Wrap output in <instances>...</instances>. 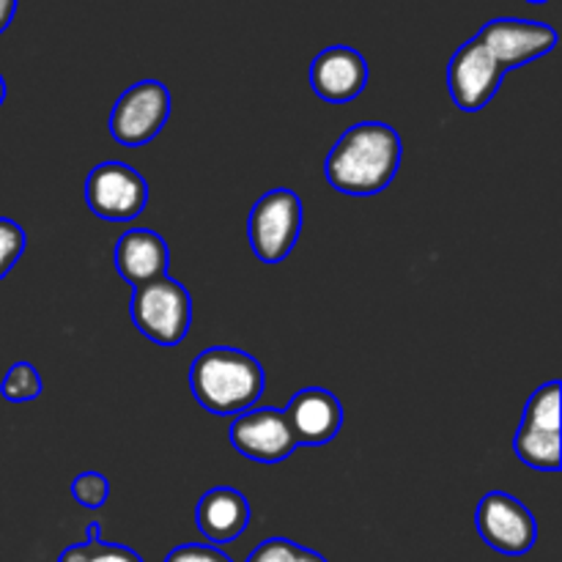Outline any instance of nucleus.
Returning a JSON list of instances; mask_svg holds the SVG:
<instances>
[{
    "instance_id": "obj_1",
    "label": "nucleus",
    "mask_w": 562,
    "mask_h": 562,
    "mask_svg": "<svg viewBox=\"0 0 562 562\" xmlns=\"http://www.w3.org/2000/svg\"><path fill=\"white\" fill-rule=\"evenodd\" d=\"M401 165V135L382 121L349 126L324 162L329 187L351 198H371L393 184Z\"/></svg>"
},
{
    "instance_id": "obj_2",
    "label": "nucleus",
    "mask_w": 562,
    "mask_h": 562,
    "mask_svg": "<svg viewBox=\"0 0 562 562\" xmlns=\"http://www.w3.org/2000/svg\"><path fill=\"white\" fill-rule=\"evenodd\" d=\"M263 368L256 357L234 346L201 351L190 368V387L198 404L217 417L252 409L263 395Z\"/></svg>"
},
{
    "instance_id": "obj_3",
    "label": "nucleus",
    "mask_w": 562,
    "mask_h": 562,
    "mask_svg": "<svg viewBox=\"0 0 562 562\" xmlns=\"http://www.w3.org/2000/svg\"><path fill=\"white\" fill-rule=\"evenodd\" d=\"M132 322L157 346H179L192 327V296L179 280L162 274L137 285L132 294Z\"/></svg>"
},
{
    "instance_id": "obj_4",
    "label": "nucleus",
    "mask_w": 562,
    "mask_h": 562,
    "mask_svg": "<svg viewBox=\"0 0 562 562\" xmlns=\"http://www.w3.org/2000/svg\"><path fill=\"white\" fill-rule=\"evenodd\" d=\"M302 234V201L294 190H269L256 201L247 220V239L263 263H280Z\"/></svg>"
},
{
    "instance_id": "obj_5",
    "label": "nucleus",
    "mask_w": 562,
    "mask_h": 562,
    "mask_svg": "<svg viewBox=\"0 0 562 562\" xmlns=\"http://www.w3.org/2000/svg\"><path fill=\"white\" fill-rule=\"evenodd\" d=\"M170 119V91L159 80H140L126 88L110 113V135L126 148L151 143Z\"/></svg>"
},
{
    "instance_id": "obj_6",
    "label": "nucleus",
    "mask_w": 562,
    "mask_h": 562,
    "mask_svg": "<svg viewBox=\"0 0 562 562\" xmlns=\"http://www.w3.org/2000/svg\"><path fill=\"white\" fill-rule=\"evenodd\" d=\"M86 203L99 220L132 223L146 209L148 184L132 165L110 159L88 173Z\"/></svg>"
},
{
    "instance_id": "obj_7",
    "label": "nucleus",
    "mask_w": 562,
    "mask_h": 562,
    "mask_svg": "<svg viewBox=\"0 0 562 562\" xmlns=\"http://www.w3.org/2000/svg\"><path fill=\"white\" fill-rule=\"evenodd\" d=\"M477 532L494 552L521 558L538 541L536 516L525 503L505 492H488L477 505Z\"/></svg>"
},
{
    "instance_id": "obj_8",
    "label": "nucleus",
    "mask_w": 562,
    "mask_h": 562,
    "mask_svg": "<svg viewBox=\"0 0 562 562\" xmlns=\"http://www.w3.org/2000/svg\"><path fill=\"white\" fill-rule=\"evenodd\" d=\"M508 71L497 64L481 38H470L456 49L448 66V91L464 113H477L497 97Z\"/></svg>"
},
{
    "instance_id": "obj_9",
    "label": "nucleus",
    "mask_w": 562,
    "mask_h": 562,
    "mask_svg": "<svg viewBox=\"0 0 562 562\" xmlns=\"http://www.w3.org/2000/svg\"><path fill=\"white\" fill-rule=\"evenodd\" d=\"M228 439L245 459L258 464H280L296 450L285 415L272 406H252L236 415Z\"/></svg>"
},
{
    "instance_id": "obj_10",
    "label": "nucleus",
    "mask_w": 562,
    "mask_h": 562,
    "mask_svg": "<svg viewBox=\"0 0 562 562\" xmlns=\"http://www.w3.org/2000/svg\"><path fill=\"white\" fill-rule=\"evenodd\" d=\"M483 44H486L488 53L497 58V64L505 71L516 69V66H525L530 60L543 58L547 53H552L554 44H558V31L543 22H527V20H492L481 27L477 33Z\"/></svg>"
},
{
    "instance_id": "obj_11",
    "label": "nucleus",
    "mask_w": 562,
    "mask_h": 562,
    "mask_svg": "<svg viewBox=\"0 0 562 562\" xmlns=\"http://www.w3.org/2000/svg\"><path fill=\"white\" fill-rule=\"evenodd\" d=\"M283 415L291 434H294V442L305 445V448L329 445L344 428V406L324 387L300 390L289 401Z\"/></svg>"
},
{
    "instance_id": "obj_12",
    "label": "nucleus",
    "mask_w": 562,
    "mask_h": 562,
    "mask_svg": "<svg viewBox=\"0 0 562 562\" xmlns=\"http://www.w3.org/2000/svg\"><path fill=\"white\" fill-rule=\"evenodd\" d=\"M311 86L318 99L329 104H346L360 97L368 86V64L357 49L327 47L311 64Z\"/></svg>"
},
{
    "instance_id": "obj_13",
    "label": "nucleus",
    "mask_w": 562,
    "mask_h": 562,
    "mask_svg": "<svg viewBox=\"0 0 562 562\" xmlns=\"http://www.w3.org/2000/svg\"><path fill=\"white\" fill-rule=\"evenodd\" d=\"M115 272L137 289V285L168 274L170 250L168 241L148 228H132L115 245Z\"/></svg>"
},
{
    "instance_id": "obj_14",
    "label": "nucleus",
    "mask_w": 562,
    "mask_h": 562,
    "mask_svg": "<svg viewBox=\"0 0 562 562\" xmlns=\"http://www.w3.org/2000/svg\"><path fill=\"white\" fill-rule=\"evenodd\" d=\"M195 521L209 543H231L250 525V503L236 488L217 486L201 497Z\"/></svg>"
},
{
    "instance_id": "obj_15",
    "label": "nucleus",
    "mask_w": 562,
    "mask_h": 562,
    "mask_svg": "<svg viewBox=\"0 0 562 562\" xmlns=\"http://www.w3.org/2000/svg\"><path fill=\"white\" fill-rule=\"evenodd\" d=\"M514 450L527 467L538 472H558L562 464L560 431H552V428L519 423L514 437Z\"/></svg>"
},
{
    "instance_id": "obj_16",
    "label": "nucleus",
    "mask_w": 562,
    "mask_h": 562,
    "mask_svg": "<svg viewBox=\"0 0 562 562\" xmlns=\"http://www.w3.org/2000/svg\"><path fill=\"white\" fill-rule=\"evenodd\" d=\"M58 562H143L137 552L121 543H108L99 538V521L88 525L86 543H75L60 554Z\"/></svg>"
},
{
    "instance_id": "obj_17",
    "label": "nucleus",
    "mask_w": 562,
    "mask_h": 562,
    "mask_svg": "<svg viewBox=\"0 0 562 562\" xmlns=\"http://www.w3.org/2000/svg\"><path fill=\"white\" fill-rule=\"evenodd\" d=\"M44 384L38 376L36 366L31 362H14V366L5 371L3 384H0V395L11 404H25V401H36L42 395Z\"/></svg>"
},
{
    "instance_id": "obj_18",
    "label": "nucleus",
    "mask_w": 562,
    "mask_h": 562,
    "mask_svg": "<svg viewBox=\"0 0 562 562\" xmlns=\"http://www.w3.org/2000/svg\"><path fill=\"white\" fill-rule=\"evenodd\" d=\"M247 562H329L318 552L300 547V543L289 541V538H269L261 547H256V552L247 558Z\"/></svg>"
},
{
    "instance_id": "obj_19",
    "label": "nucleus",
    "mask_w": 562,
    "mask_h": 562,
    "mask_svg": "<svg viewBox=\"0 0 562 562\" xmlns=\"http://www.w3.org/2000/svg\"><path fill=\"white\" fill-rule=\"evenodd\" d=\"M71 497H75V503H80L82 508H102L110 497V481L102 472H80V475L71 481Z\"/></svg>"
},
{
    "instance_id": "obj_20",
    "label": "nucleus",
    "mask_w": 562,
    "mask_h": 562,
    "mask_svg": "<svg viewBox=\"0 0 562 562\" xmlns=\"http://www.w3.org/2000/svg\"><path fill=\"white\" fill-rule=\"evenodd\" d=\"M25 231L14 223V220L0 217V280L14 269L25 252Z\"/></svg>"
},
{
    "instance_id": "obj_21",
    "label": "nucleus",
    "mask_w": 562,
    "mask_h": 562,
    "mask_svg": "<svg viewBox=\"0 0 562 562\" xmlns=\"http://www.w3.org/2000/svg\"><path fill=\"white\" fill-rule=\"evenodd\" d=\"M165 562H234L217 547H203V543H181L165 558Z\"/></svg>"
},
{
    "instance_id": "obj_22",
    "label": "nucleus",
    "mask_w": 562,
    "mask_h": 562,
    "mask_svg": "<svg viewBox=\"0 0 562 562\" xmlns=\"http://www.w3.org/2000/svg\"><path fill=\"white\" fill-rule=\"evenodd\" d=\"M16 14V0H0V33L11 25Z\"/></svg>"
},
{
    "instance_id": "obj_23",
    "label": "nucleus",
    "mask_w": 562,
    "mask_h": 562,
    "mask_svg": "<svg viewBox=\"0 0 562 562\" xmlns=\"http://www.w3.org/2000/svg\"><path fill=\"white\" fill-rule=\"evenodd\" d=\"M3 99H5V82L3 77H0V104H3Z\"/></svg>"
},
{
    "instance_id": "obj_24",
    "label": "nucleus",
    "mask_w": 562,
    "mask_h": 562,
    "mask_svg": "<svg viewBox=\"0 0 562 562\" xmlns=\"http://www.w3.org/2000/svg\"><path fill=\"white\" fill-rule=\"evenodd\" d=\"M527 3H549V0H527Z\"/></svg>"
}]
</instances>
